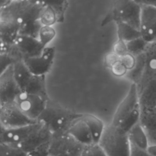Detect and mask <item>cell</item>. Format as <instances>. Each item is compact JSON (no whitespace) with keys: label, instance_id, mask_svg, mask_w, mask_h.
Here are the masks:
<instances>
[{"label":"cell","instance_id":"28","mask_svg":"<svg viewBox=\"0 0 156 156\" xmlns=\"http://www.w3.org/2000/svg\"><path fill=\"white\" fill-rule=\"evenodd\" d=\"M141 37L149 44L156 41V19L140 30Z\"/></svg>","mask_w":156,"mask_h":156},{"label":"cell","instance_id":"21","mask_svg":"<svg viewBox=\"0 0 156 156\" xmlns=\"http://www.w3.org/2000/svg\"><path fill=\"white\" fill-rule=\"evenodd\" d=\"M82 119L90 128L94 143L98 144L105 127L103 121L95 115L89 113H83Z\"/></svg>","mask_w":156,"mask_h":156},{"label":"cell","instance_id":"24","mask_svg":"<svg viewBox=\"0 0 156 156\" xmlns=\"http://www.w3.org/2000/svg\"><path fill=\"white\" fill-rule=\"evenodd\" d=\"M126 44L128 52L135 57L144 54L149 45L141 37L127 42Z\"/></svg>","mask_w":156,"mask_h":156},{"label":"cell","instance_id":"16","mask_svg":"<svg viewBox=\"0 0 156 156\" xmlns=\"http://www.w3.org/2000/svg\"><path fill=\"white\" fill-rule=\"evenodd\" d=\"M13 76L21 91H24L33 74H31L23 60L16 62L13 65Z\"/></svg>","mask_w":156,"mask_h":156},{"label":"cell","instance_id":"2","mask_svg":"<svg viewBox=\"0 0 156 156\" xmlns=\"http://www.w3.org/2000/svg\"><path fill=\"white\" fill-rule=\"evenodd\" d=\"M83 114L68 108L49 99L38 118V121L45 126L53 136H56L68 133L73 122L80 118Z\"/></svg>","mask_w":156,"mask_h":156},{"label":"cell","instance_id":"3","mask_svg":"<svg viewBox=\"0 0 156 156\" xmlns=\"http://www.w3.org/2000/svg\"><path fill=\"white\" fill-rule=\"evenodd\" d=\"M141 108L137 86L132 83L129 90L117 107L111 124L126 133L139 122Z\"/></svg>","mask_w":156,"mask_h":156},{"label":"cell","instance_id":"27","mask_svg":"<svg viewBox=\"0 0 156 156\" xmlns=\"http://www.w3.org/2000/svg\"><path fill=\"white\" fill-rule=\"evenodd\" d=\"M56 32L52 26H42L38 34V40L45 48L55 37Z\"/></svg>","mask_w":156,"mask_h":156},{"label":"cell","instance_id":"35","mask_svg":"<svg viewBox=\"0 0 156 156\" xmlns=\"http://www.w3.org/2000/svg\"><path fill=\"white\" fill-rule=\"evenodd\" d=\"M93 156H107L103 149L99 144H94L90 146Z\"/></svg>","mask_w":156,"mask_h":156},{"label":"cell","instance_id":"7","mask_svg":"<svg viewBox=\"0 0 156 156\" xmlns=\"http://www.w3.org/2000/svg\"><path fill=\"white\" fill-rule=\"evenodd\" d=\"M48 101L41 96L21 91L16 96L14 103L27 117L38 121Z\"/></svg>","mask_w":156,"mask_h":156},{"label":"cell","instance_id":"36","mask_svg":"<svg viewBox=\"0 0 156 156\" xmlns=\"http://www.w3.org/2000/svg\"><path fill=\"white\" fill-rule=\"evenodd\" d=\"M130 156H151L146 150H143L130 144Z\"/></svg>","mask_w":156,"mask_h":156},{"label":"cell","instance_id":"15","mask_svg":"<svg viewBox=\"0 0 156 156\" xmlns=\"http://www.w3.org/2000/svg\"><path fill=\"white\" fill-rule=\"evenodd\" d=\"M68 133L83 146L94 144L90 128L82 119V116L73 122Z\"/></svg>","mask_w":156,"mask_h":156},{"label":"cell","instance_id":"11","mask_svg":"<svg viewBox=\"0 0 156 156\" xmlns=\"http://www.w3.org/2000/svg\"><path fill=\"white\" fill-rule=\"evenodd\" d=\"M37 122L13 129H6L1 126L0 143L19 147L39 126Z\"/></svg>","mask_w":156,"mask_h":156},{"label":"cell","instance_id":"9","mask_svg":"<svg viewBox=\"0 0 156 156\" xmlns=\"http://www.w3.org/2000/svg\"><path fill=\"white\" fill-rule=\"evenodd\" d=\"M55 56V47H45L41 55L34 57H27L23 62L32 74L45 76L53 64Z\"/></svg>","mask_w":156,"mask_h":156},{"label":"cell","instance_id":"38","mask_svg":"<svg viewBox=\"0 0 156 156\" xmlns=\"http://www.w3.org/2000/svg\"><path fill=\"white\" fill-rule=\"evenodd\" d=\"M146 151L151 156H156V144H150Z\"/></svg>","mask_w":156,"mask_h":156},{"label":"cell","instance_id":"6","mask_svg":"<svg viewBox=\"0 0 156 156\" xmlns=\"http://www.w3.org/2000/svg\"><path fill=\"white\" fill-rule=\"evenodd\" d=\"M85 146L68 133L53 136L49 156H80Z\"/></svg>","mask_w":156,"mask_h":156},{"label":"cell","instance_id":"34","mask_svg":"<svg viewBox=\"0 0 156 156\" xmlns=\"http://www.w3.org/2000/svg\"><path fill=\"white\" fill-rule=\"evenodd\" d=\"M120 57L113 51L107 52L104 56V65L105 67L111 69L112 66L119 60Z\"/></svg>","mask_w":156,"mask_h":156},{"label":"cell","instance_id":"12","mask_svg":"<svg viewBox=\"0 0 156 156\" xmlns=\"http://www.w3.org/2000/svg\"><path fill=\"white\" fill-rule=\"evenodd\" d=\"M14 44L22 55L23 59L41 55L44 48L38 38L24 35H19Z\"/></svg>","mask_w":156,"mask_h":156},{"label":"cell","instance_id":"4","mask_svg":"<svg viewBox=\"0 0 156 156\" xmlns=\"http://www.w3.org/2000/svg\"><path fill=\"white\" fill-rule=\"evenodd\" d=\"M141 4L137 1L117 0L112 2L110 7L102 20L101 26L110 22L124 23L140 30Z\"/></svg>","mask_w":156,"mask_h":156},{"label":"cell","instance_id":"37","mask_svg":"<svg viewBox=\"0 0 156 156\" xmlns=\"http://www.w3.org/2000/svg\"><path fill=\"white\" fill-rule=\"evenodd\" d=\"M91 145L90 146H85L84 148L83 149L80 156H93L91 149Z\"/></svg>","mask_w":156,"mask_h":156},{"label":"cell","instance_id":"39","mask_svg":"<svg viewBox=\"0 0 156 156\" xmlns=\"http://www.w3.org/2000/svg\"><path fill=\"white\" fill-rule=\"evenodd\" d=\"M146 2H147V3H149L151 4H152L155 6H156V1H148V0H145Z\"/></svg>","mask_w":156,"mask_h":156},{"label":"cell","instance_id":"29","mask_svg":"<svg viewBox=\"0 0 156 156\" xmlns=\"http://www.w3.org/2000/svg\"><path fill=\"white\" fill-rule=\"evenodd\" d=\"M0 156H27V152L18 147L0 143Z\"/></svg>","mask_w":156,"mask_h":156},{"label":"cell","instance_id":"33","mask_svg":"<svg viewBox=\"0 0 156 156\" xmlns=\"http://www.w3.org/2000/svg\"><path fill=\"white\" fill-rule=\"evenodd\" d=\"M112 74L117 77H121L126 76L128 72L127 68L121 62L120 59L117 61L110 69Z\"/></svg>","mask_w":156,"mask_h":156},{"label":"cell","instance_id":"19","mask_svg":"<svg viewBox=\"0 0 156 156\" xmlns=\"http://www.w3.org/2000/svg\"><path fill=\"white\" fill-rule=\"evenodd\" d=\"M20 35L18 26L13 23L0 21V42L13 44Z\"/></svg>","mask_w":156,"mask_h":156},{"label":"cell","instance_id":"22","mask_svg":"<svg viewBox=\"0 0 156 156\" xmlns=\"http://www.w3.org/2000/svg\"><path fill=\"white\" fill-rule=\"evenodd\" d=\"M135 67L130 71H129L126 76L136 85L141 82L146 68V55L145 52L137 57Z\"/></svg>","mask_w":156,"mask_h":156},{"label":"cell","instance_id":"17","mask_svg":"<svg viewBox=\"0 0 156 156\" xmlns=\"http://www.w3.org/2000/svg\"><path fill=\"white\" fill-rule=\"evenodd\" d=\"M138 94L141 107H156V79L149 82Z\"/></svg>","mask_w":156,"mask_h":156},{"label":"cell","instance_id":"10","mask_svg":"<svg viewBox=\"0 0 156 156\" xmlns=\"http://www.w3.org/2000/svg\"><path fill=\"white\" fill-rule=\"evenodd\" d=\"M21 92L15 80L12 65L0 74V105L13 103Z\"/></svg>","mask_w":156,"mask_h":156},{"label":"cell","instance_id":"14","mask_svg":"<svg viewBox=\"0 0 156 156\" xmlns=\"http://www.w3.org/2000/svg\"><path fill=\"white\" fill-rule=\"evenodd\" d=\"M146 68L137 88L138 93L151 81L156 79V41L149 44L145 52Z\"/></svg>","mask_w":156,"mask_h":156},{"label":"cell","instance_id":"26","mask_svg":"<svg viewBox=\"0 0 156 156\" xmlns=\"http://www.w3.org/2000/svg\"><path fill=\"white\" fill-rule=\"evenodd\" d=\"M46 2L54 9L57 16V23H63L69 2L67 1H49Z\"/></svg>","mask_w":156,"mask_h":156},{"label":"cell","instance_id":"1","mask_svg":"<svg viewBox=\"0 0 156 156\" xmlns=\"http://www.w3.org/2000/svg\"><path fill=\"white\" fill-rule=\"evenodd\" d=\"M46 1L33 0H10L4 7L0 8V21L12 22L20 29V35L38 39L42 24L40 18Z\"/></svg>","mask_w":156,"mask_h":156},{"label":"cell","instance_id":"8","mask_svg":"<svg viewBox=\"0 0 156 156\" xmlns=\"http://www.w3.org/2000/svg\"><path fill=\"white\" fill-rule=\"evenodd\" d=\"M27 117L17 107L15 104L0 105V124L6 129L21 127L37 122Z\"/></svg>","mask_w":156,"mask_h":156},{"label":"cell","instance_id":"23","mask_svg":"<svg viewBox=\"0 0 156 156\" xmlns=\"http://www.w3.org/2000/svg\"><path fill=\"white\" fill-rule=\"evenodd\" d=\"M116 24L118 39L122 40L127 43L141 37L140 30L135 29L127 24L119 23Z\"/></svg>","mask_w":156,"mask_h":156},{"label":"cell","instance_id":"18","mask_svg":"<svg viewBox=\"0 0 156 156\" xmlns=\"http://www.w3.org/2000/svg\"><path fill=\"white\" fill-rule=\"evenodd\" d=\"M127 135L131 145L143 150H147L149 146V140L139 122L129 130Z\"/></svg>","mask_w":156,"mask_h":156},{"label":"cell","instance_id":"31","mask_svg":"<svg viewBox=\"0 0 156 156\" xmlns=\"http://www.w3.org/2000/svg\"><path fill=\"white\" fill-rule=\"evenodd\" d=\"M113 52L119 57L128 53L126 42L122 40L118 39L113 46Z\"/></svg>","mask_w":156,"mask_h":156},{"label":"cell","instance_id":"20","mask_svg":"<svg viewBox=\"0 0 156 156\" xmlns=\"http://www.w3.org/2000/svg\"><path fill=\"white\" fill-rule=\"evenodd\" d=\"M24 91L41 96L46 100L50 99L46 91L45 76L32 75Z\"/></svg>","mask_w":156,"mask_h":156},{"label":"cell","instance_id":"13","mask_svg":"<svg viewBox=\"0 0 156 156\" xmlns=\"http://www.w3.org/2000/svg\"><path fill=\"white\" fill-rule=\"evenodd\" d=\"M139 123L150 144H156V107H141Z\"/></svg>","mask_w":156,"mask_h":156},{"label":"cell","instance_id":"30","mask_svg":"<svg viewBox=\"0 0 156 156\" xmlns=\"http://www.w3.org/2000/svg\"><path fill=\"white\" fill-rule=\"evenodd\" d=\"M50 143L51 141L27 152V156H49Z\"/></svg>","mask_w":156,"mask_h":156},{"label":"cell","instance_id":"5","mask_svg":"<svg viewBox=\"0 0 156 156\" xmlns=\"http://www.w3.org/2000/svg\"><path fill=\"white\" fill-rule=\"evenodd\" d=\"M98 144L107 156H130V143L127 133L111 124L105 127Z\"/></svg>","mask_w":156,"mask_h":156},{"label":"cell","instance_id":"25","mask_svg":"<svg viewBox=\"0 0 156 156\" xmlns=\"http://www.w3.org/2000/svg\"><path fill=\"white\" fill-rule=\"evenodd\" d=\"M40 21L42 26H52L57 23V16L54 9L46 1V5L41 12Z\"/></svg>","mask_w":156,"mask_h":156},{"label":"cell","instance_id":"32","mask_svg":"<svg viewBox=\"0 0 156 156\" xmlns=\"http://www.w3.org/2000/svg\"><path fill=\"white\" fill-rule=\"evenodd\" d=\"M119 59L128 71L132 70L135 67L136 62V57L129 52L121 57Z\"/></svg>","mask_w":156,"mask_h":156}]
</instances>
